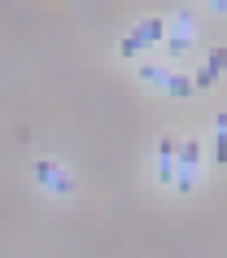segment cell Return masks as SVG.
<instances>
[{
    "instance_id": "6da1fadb",
    "label": "cell",
    "mask_w": 227,
    "mask_h": 258,
    "mask_svg": "<svg viewBox=\"0 0 227 258\" xmlns=\"http://www.w3.org/2000/svg\"><path fill=\"white\" fill-rule=\"evenodd\" d=\"M31 179H35L44 192H53V197H74V175H70V166L57 162V158H35V162H31Z\"/></svg>"
},
{
    "instance_id": "7a4b0ae2",
    "label": "cell",
    "mask_w": 227,
    "mask_h": 258,
    "mask_svg": "<svg viewBox=\"0 0 227 258\" xmlns=\"http://www.w3.org/2000/svg\"><path fill=\"white\" fill-rule=\"evenodd\" d=\"M162 40H166V18L153 14V18H140V22L122 35L118 53L122 57H135V53H144V48H153V44H162Z\"/></svg>"
},
{
    "instance_id": "3957f363",
    "label": "cell",
    "mask_w": 227,
    "mask_h": 258,
    "mask_svg": "<svg viewBox=\"0 0 227 258\" xmlns=\"http://www.w3.org/2000/svg\"><path fill=\"white\" fill-rule=\"evenodd\" d=\"M192 40H197V18H192V9H175V18H166V40H162V48H166V57H184L188 48H192Z\"/></svg>"
},
{
    "instance_id": "277c9868",
    "label": "cell",
    "mask_w": 227,
    "mask_h": 258,
    "mask_svg": "<svg viewBox=\"0 0 227 258\" xmlns=\"http://www.w3.org/2000/svg\"><path fill=\"white\" fill-rule=\"evenodd\" d=\"M201 179V140L184 136L179 149H175V188L179 192H192Z\"/></svg>"
},
{
    "instance_id": "5b68a950",
    "label": "cell",
    "mask_w": 227,
    "mask_h": 258,
    "mask_svg": "<svg viewBox=\"0 0 227 258\" xmlns=\"http://www.w3.org/2000/svg\"><path fill=\"white\" fill-rule=\"evenodd\" d=\"M223 66H227V48H210V57H205L201 70L192 75V88H214L218 75H223Z\"/></svg>"
},
{
    "instance_id": "8992f818",
    "label": "cell",
    "mask_w": 227,
    "mask_h": 258,
    "mask_svg": "<svg viewBox=\"0 0 227 258\" xmlns=\"http://www.w3.org/2000/svg\"><path fill=\"white\" fill-rule=\"evenodd\" d=\"M175 136H158V184H175Z\"/></svg>"
},
{
    "instance_id": "52a82bcc",
    "label": "cell",
    "mask_w": 227,
    "mask_h": 258,
    "mask_svg": "<svg viewBox=\"0 0 227 258\" xmlns=\"http://www.w3.org/2000/svg\"><path fill=\"white\" fill-rule=\"evenodd\" d=\"M171 70H175V66H158V61H140V83H148V88H166Z\"/></svg>"
},
{
    "instance_id": "ba28073f",
    "label": "cell",
    "mask_w": 227,
    "mask_h": 258,
    "mask_svg": "<svg viewBox=\"0 0 227 258\" xmlns=\"http://www.w3.org/2000/svg\"><path fill=\"white\" fill-rule=\"evenodd\" d=\"M214 162H227V109H218V118H214Z\"/></svg>"
},
{
    "instance_id": "9c48e42d",
    "label": "cell",
    "mask_w": 227,
    "mask_h": 258,
    "mask_svg": "<svg viewBox=\"0 0 227 258\" xmlns=\"http://www.w3.org/2000/svg\"><path fill=\"white\" fill-rule=\"evenodd\" d=\"M166 96H175V101H184V96H192V75H179V70H171V79H166V88H162Z\"/></svg>"
}]
</instances>
